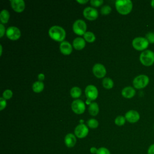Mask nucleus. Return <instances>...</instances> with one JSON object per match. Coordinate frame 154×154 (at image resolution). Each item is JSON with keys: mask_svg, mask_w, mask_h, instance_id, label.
<instances>
[{"mask_svg": "<svg viewBox=\"0 0 154 154\" xmlns=\"http://www.w3.org/2000/svg\"><path fill=\"white\" fill-rule=\"evenodd\" d=\"M96 154H111L109 150L105 147H100L98 149Z\"/></svg>", "mask_w": 154, "mask_h": 154, "instance_id": "nucleus-30", "label": "nucleus"}, {"mask_svg": "<svg viewBox=\"0 0 154 154\" xmlns=\"http://www.w3.org/2000/svg\"><path fill=\"white\" fill-rule=\"evenodd\" d=\"M83 35H84V38L85 39V40H86L87 42H88L89 43L93 42L96 39V37H95L94 34L92 32H90V31H87Z\"/></svg>", "mask_w": 154, "mask_h": 154, "instance_id": "nucleus-24", "label": "nucleus"}, {"mask_svg": "<svg viewBox=\"0 0 154 154\" xmlns=\"http://www.w3.org/2000/svg\"><path fill=\"white\" fill-rule=\"evenodd\" d=\"M13 96V93L10 90H6L2 93V96L5 99H9Z\"/></svg>", "mask_w": 154, "mask_h": 154, "instance_id": "nucleus-29", "label": "nucleus"}, {"mask_svg": "<svg viewBox=\"0 0 154 154\" xmlns=\"http://www.w3.org/2000/svg\"><path fill=\"white\" fill-rule=\"evenodd\" d=\"M10 18V13L7 10H2L0 13V20L2 23L8 22Z\"/></svg>", "mask_w": 154, "mask_h": 154, "instance_id": "nucleus-21", "label": "nucleus"}, {"mask_svg": "<svg viewBox=\"0 0 154 154\" xmlns=\"http://www.w3.org/2000/svg\"><path fill=\"white\" fill-rule=\"evenodd\" d=\"M133 48L137 51H145L149 46V42L146 37H138L134 38L132 42Z\"/></svg>", "mask_w": 154, "mask_h": 154, "instance_id": "nucleus-5", "label": "nucleus"}, {"mask_svg": "<svg viewBox=\"0 0 154 154\" xmlns=\"http://www.w3.org/2000/svg\"><path fill=\"white\" fill-rule=\"evenodd\" d=\"M93 72L95 76L98 78H101L105 76L106 70L103 65L97 63L94 64L93 67Z\"/></svg>", "mask_w": 154, "mask_h": 154, "instance_id": "nucleus-12", "label": "nucleus"}, {"mask_svg": "<svg viewBox=\"0 0 154 154\" xmlns=\"http://www.w3.org/2000/svg\"><path fill=\"white\" fill-rule=\"evenodd\" d=\"M81 90L78 87H73L70 90V95L73 98H78L81 95Z\"/></svg>", "mask_w": 154, "mask_h": 154, "instance_id": "nucleus-22", "label": "nucleus"}, {"mask_svg": "<svg viewBox=\"0 0 154 154\" xmlns=\"http://www.w3.org/2000/svg\"><path fill=\"white\" fill-rule=\"evenodd\" d=\"M140 114L135 110H129L125 114L126 120L131 123L137 122L140 119Z\"/></svg>", "mask_w": 154, "mask_h": 154, "instance_id": "nucleus-13", "label": "nucleus"}, {"mask_svg": "<svg viewBox=\"0 0 154 154\" xmlns=\"http://www.w3.org/2000/svg\"><path fill=\"white\" fill-rule=\"evenodd\" d=\"M90 2L91 5L94 7H99L103 4V0H91Z\"/></svg>", "mask_w": 154, "mask_h": 154, "instance_id": "nucleus-31", "label": "nucleus"}, {"mask_svg": "<svg viewBox=\"0 0 154 154\" xmlns=\"http://www.w3.org/2000/svg\"><path fill=\"white\" fill-rule=\"evenodd\" d=\"M153 129H154V126H153Z\"/></svg>", "mask_w": 154, "mask_h": 154, "instance_id": "nucleus-40", "label": "nucleus"}, {"mask_svg": "<svg viewBox=\"0 0 154 154\" xmlns=\"http://www.w3.org/2000/svg\"><path fill=\"white\" fill-rule=\"evenodd\" d=\"M38 79L42 81H43L44 79H45V75L43 74V73H40L38 75Z\"/></svg>", "mask_w": 154, "mask_h": 154, "instance_id": "nucleus-36", "label": "nucleus"}, {"mask_svg": "<svg viewBox=\"0 0 154 154\" xmlns=\"http://www.w3.org/2000/svg\"><path fill=\"white\" fill-rule=\"evenodd\" d=\"M150 4H151V6L154 8V0H152V1L150 2Z\"/></svg>", "mask_w": 154, "mask_h": 154, "instance_id": "nucleus-38", "label": "nucleus"}, {"mask_svg": "<svg viewBox=\"0 0 154 154\" xmlns=\"http://www.w3.org/2000/svg\"><path fill=\"white\" fill-rule=\"evenodd\" d=\"M125 121H126L125 117H123L122 116H119L115 119L114 123L116 125L121 126L125 123Z\"/></svg>", "mask_w": 154, "mask_h": 154, "instance_id": "nucleus-25", "label": "nucleus"}, {"mask_svg": "<svg viewBox=\"0 0 154 154\" xmlns=\"http://www.w3.org/2000/svg\"><path fill=\"white\" fill-rule=\"evenodd\" d=\"M7 105V102H6V99H5L4 97H1L0 98V110L2 111L4 109Z\"/></svg>", "mask_w": 154, "mask_h": 154, "instance_id": "nucleus-32", "label": "nucleus"}, {"mask_svg": "<svg viewBox=\"0 0 154 154\" xmlns=\"http://www.w3.org/2000/svg\"><path fill=\"white\" fill-rule=\"evenodd\" d=\"M72 111L78 114H82L85 109V103L82 100L76 99L73 101L71 105Z\"/></svg>", "mask_w": 154, "mask_h": 154, "instance_id": "nucleus-8", "label": "nucleus"}, {"mask_svg": "<svg viewBox=\"0 0 154 154\" xmlns=\"http://www.w3.org/2000/svg\"><path fill=\"white\" fill-rule=\"evenodd\" d=\"M60 49L63 54L69 55L72 52V46L69 42L63 41L60 43Z\"/></svg>", "mask_w": 154, "mask_h": 154, "instance_id": "nucleus-15", "label": "nucleus"}, {"mask_svg": "<svg viewBox=\"0 0 154 154\" xmlns=\"http://www.w3.org/2000/svg\"><path fill=\"white\" fill-rule=\"evenodd\" d=\"M111 11V8L109 5H104L101 8L100 12L103 15H108Z\"/></svg>", "mask_w": 154, "mask_h": 154, "instance_id": "nucleus-27", "label": "nucleus"}, {"mask_svg": "<svg viewBox=\"0 0 154 154\" xmlns=\"http://www.w3.org/2000/svg\"><path fill=\"white\" fill-rule=\"evenodd\" d=\"M64 143L67 147H73L76 143V138L75 135L72 133L67 134L64 138Z\"/></svg>", "mask_w": 154, "mask_h": 154, "instance_id": "nucleus-16", "label": "nucleus"}, {"mask_svg": "<svg viewBox=\"0 0 154 154\" xmlns=\"http://www.w3.org/2000/svg\"><path fill=\"white\" fill-rule=\"evenodd\" d=\"M97 150H98V149H97L96 147H91V148H90V152H91V153L96 154V153H97Z\"/></svg>", "mask_w": 154, "mask_h": 154, "instance_id": "nucleus-35", "label": "nucleus"}, {"mask_svg": "<svg viewBox=\"0 0 154 154\" xmlns=\"http://www.w3.org/2000/svg\"><path fill=\"white\" fill-rule=\"evenodd\" d=\"M147 154H154V143L149 146L147 150Z\"/></svg>", "mask_w": 154, "mask_h": 154, "instance_id": "nucleus-33", "label": "nucleus"}, {"mask_svg": "<svg viewBox=\"0 0 154 154\" xmlns=\"http://www.w3.org/2000/svg\"><path fill=\"white\" fill-rule=\"evenodd\" d=\"M99 111L98 105L96 102H92L88 106V111L90 115L93 116H96Z\"/></svg>", "mask_w": 154, "mask_h": 154, "instance_id": "nucleus-19", "label": "nucleus"}, {"mask_svg": "<svg viewBox=\"0 0 154 154\" xmlns=\"http://www.w3.org/2000/svg\"><path fill=\"white\" fill-rule=\"evenodd\" d=\"M117 11L123 15L129 14L132 9V2L130 0H117L115 2Z\"/></svg>", "mask_w": 154, "mask_h": 154, "instance_id": "nucleus-1", "label": "nucleus"}, {"mask_svg": "<svg viewBox=\"0 0 154 154\" xmlns=\"http://www.w3.org/2000/svg\"><path fill=\"white\" fill-rule=\"evenodd\" d=\"M83 14L84 17L89 20H94L98 17L97 11L95 8L90 7L85 8L83 11Z\"/></svg>", "mask_w": 154, "mask_h": 154, "instance_id": "nucleus-10", "label": "nucleus"}, {"mask_svg": "<svg viewBox=\"0 0 154 154\" xmlns=\"http://www.w3.org/2000/svg\"><path fill=\"white\" fill-rule=\"evenodd\" d=\"M85 94L87 97V104H90V100H95L98 96V90L93 85H88L85 89Z\"/></svg>", "mask_w": 154, "mask_h": 154, "instance_id": "nucleus-6", "label": "nucleus"}, {"mask_svg": "<svg viewBox=\"0 0 154 154\" xmlns=\"http://www.w3.org/2000/svg\"><path fill=\"white\" fill-rule=\"evenodd\" d=\"M87 125L90 128H96L99 125V123L97 120L94 119H90L87 121Z\"/></svg>", "mask_w": 154, "mask_h": 154, "instance_id": "nucleus-26", "label": "nucleus"}, {"mask_svg": "<svg viewBox=\"0 0 154 154\" xmlns=\"http://www.w3.org/2000/svg\"><path fill=\"white\" fill-rule=\"evenodd\" d=\"M140 61L145 66H150L154 63V52L150 50L143 51L140 55Z\"/></svg>", "mask_w": 154, "mask_h": 154, "instance_id": "nucleus-3", "label": "nucleus"}, {"mask_svg": "<svg viewBox=\"0 0 154 154\" xmlns=\"http://www.w3.org/2000/svg\"><path fill=\"white\" fill-rule=\"evenodd\" d=\"M5 34V27L2 24L0 25V37H2Z\"/></svg>", "mask_w": 154, "mask_h": 154, "instance_id": "nucleus-34", "label": "nucleus"}, {"mask_svg": "<svg viewBox=\"0 0 154 154\" xmlns=\"http://www.w3.org/2000/svg\"><path fill=\"white\" fill-rule=\"evenodd\" d=\"M122 94L124 97L130 99L135 96V90L132 87H126L122 90Z\"/></svg>", "mask_w": 154, "mask_h": 154, "instance_id": "nucleus-17", "label": "nucleus"}, {"mask_svg": "<svg viewBox=\"0 0 154 154\" xmlns=\"http://www.w3.org/2000/svg\"><path fill=\"white\" fill-rule=\"evenodd\" d=\"M76 1L79 3H80V4H85V3H87L88 2V0H82V1L77 0Z\"/></svg>", "mask_w": 154, "mask_h": 154, "instance_id": "nucleus-37", "label": "nucleus"}, {"mask_svg": "<svg viewBox=\"0 0 154 154\" xmlns=\"http://www.w3.org/2000/svg\"><path fill=\"white\" fill-rule=\"evenodd\" d=\"M11 5L13 10L17 13L23 11L25 7V2L23 0H12L11 1Z\"/></svg>", "mask_w": 154, "mask_h": 154, "instance_id": "nucleus-14", "label": "nucleus"}, {"mask_svg": "<svg viewBox=\"0 0 154 154\" xmlns=\"http://www.w3.org/2000/svg\"><path fill=\"white\" fill-rule=\"evenodd\" d=\"M85 46V42L84 38L81 37L75 38L73 41V46L76 50H81Z\"/></svg>", "mask_w": 154, "mask_h": 154, "instance_id": "nucleus-18", "label": "nucleus"}, {"mask_svg": "<svg viewBox=\"0 0 154 154\" xmlns=\"http://www.w3.org/2000/svg\"><path fill=\"white\" fill-rule=\"evenodd\" d=\"M72 28L73 32L76 34L82 35L86 32L87 25L83 20L78 19L74 22Z\"/></svg>", "mask_w": 154, "mask_h": 154, "instance_id": "nucleus-7", "label": "nucleus"}, {"mask_svg": "<svg viewBox=\"0 0 154 154\" xmlns=\"http://www.w3.org/2000/svg\"><path fill=\"white\" fill-rule=\"evenodd\" d=\"M44 86L45 85L43 82L40 81H35L32 84V88L35 93H40L44 89Z\"/></svg>", "mask_w": 154, "mask_h": 154, "instance_id": "nucleus-20", "label": "nucleus"}, {"mask_svg": "<svg viewBox=\"0 0 154 154\" xmlns=\"http://www.w3.org/2000/svg\"><path fill=\"white\" fill-rule=\"evenodd\" d=\"M20 29L16 26H10L6 30L7 37L12 40H17L20 37Z\"/></svg>", "mask_w": 154, "mask_h": 154, "instance_id": "nucleus-9", "label": "nucleus"}, {"mask_svg": "<svg viewBox=\"0 0 154 154\" xmlns=\"http://www.w3.org/2000/svg\"><path fill=\"white\" fill-rule=\"evenodd\" d=\"M0 49H1L0 55H2V45H0Z\"/></svg>", "mask_w": 154, "mask_h": 154, "instance_id": "nucleus-39", "label": "nucleus"}, {"mask_svg": "<svg viewBox=\"0 0 154 154\" xmlns=\"http://www.w3.org/2000/svg\"><path fill=\"white\" fill-rule=\"evenodd\" d=\"M49 35L51 38L57 42H63L66 37V31L61 26H52L49 29Z\"/></svg>", "mask_w": 154, "mask_h": 154, "instance_id": "nucleus-2", "label": "nucleus"}, {"mask_svg": "<svg viewBox=\"0 0 154 154\" xmlns=\"http://www.w3.org/2000/svg\"><path fill=\"white\" fill-rule=\"evenodd\" d=\"M102 85L104 88L106 89H110L112 88L114 82L113 81L109 78H105L102 81Z\"/></svg>", "mask_w": 154, "mask_h": 154, "instance_id": "nucleus-23", "label": "nucleus"}, {"mask_svg": "<svg viewBox=\"0 0 154 154\" xmlns=\"http://www.w3.org/2000/svg\"><path fill=\"white\" fill-rule=\"evenodd\" d=\"M149 82V78L146 75H140L137 76L133 80V85L137 89L145 88Z\"/></svg>", "mask_w": 154, "mask_h": 154, "instance_id": "nucleus-4", "label": "nucleus"}, {"mask_svg": "<svg viewBox=\"0 0 154 154\" xmlns=\"http://www.w3.org/2000/svg\"><path fill=\"white\" fill-rule=\"evenodd\" d=\"M146 38L149 43H154V32H149L146 34Z\"/></svg>", "mask_w": 154, "mask_h": 154, "instance_id": "nucleus-28", "label": "nucleus"}, {"mask_svg": "<svg viewBox=\"0 0 154 154\" xmlns=\"http://www.w3.org/2000/svg\"><path fill=\"white\" fill-rule=\"evenodd\" d=\"M88 133V129L87 126L83 123L78 125L75 129V134L79 138L85 137Z\"/></svg>", "mask_w": 154, "mask_h": 154, "instance_id": "nucleus-11", "label": "nucleus"}]
</instances>
